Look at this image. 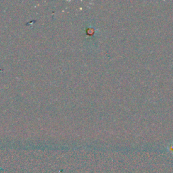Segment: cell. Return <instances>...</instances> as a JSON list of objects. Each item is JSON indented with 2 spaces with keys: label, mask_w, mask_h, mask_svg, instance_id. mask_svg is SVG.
<instances>
[{
  "label": "cell",
  "mask_w": 173,
  "mask_h": 173,
  "mask_svg": "<svg viewBox=\"0 0 173 173\" xmlns=\"http://www.w3.org/2000/svg\"><path fill=\"white\" fill-rule=\"evenodd\" d=\"M168 150L169 151L170 153H171L172 154H173V143L170 144V145L168 146Z\"/></svg>",
  "instance_id": "1"
}]
</instances>
